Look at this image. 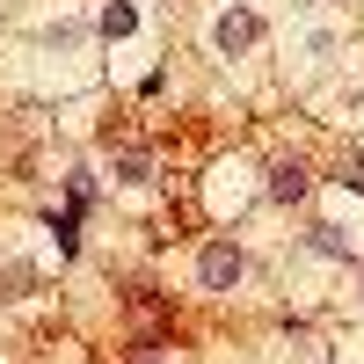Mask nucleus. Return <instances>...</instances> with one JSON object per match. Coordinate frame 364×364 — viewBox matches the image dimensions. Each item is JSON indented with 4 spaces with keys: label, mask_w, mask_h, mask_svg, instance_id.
<instances>
[{
    "label": "nucleus",
    "mask_w": 364,
    "mask_h": 364,
    "mask_svg": "<svg viewBox=\"0 0 364 364\" xmlns=\"http://www.w3.org/2000/svg\"><path fill=\"white\" fill-rule=\"evenodd\" d=\"M240 277H248V255L233 240H204L197 248V284L204 291H240Z\"/></svg>",
    "instance_id": "f257e3e1"
},
{
    "label": "nucleus",
    "mask_w": 364,
    "mask_h": 364,
    "mask_svg": "<svg viewBox=\"0 0 364 364\" xmlns=\"http://www.w3.org/2000/svg\"><path fill=\"white\" fill-rule=\"evenodd\" d=\"M255 44H262L255 8H219V15H211V51H219V58H240V51H255Z\"/></svg>",
    "instance_id": "f03ea898"
},
{
    "label": "nucleus",
    "mask_w": 364,
    "mask_h": 364,
    "mask_svg": "<svg viewBox=\"0 0 364 364\" xmlns=\"http://www.w3.org/2000/svg\"><path fill=\"white\" fill-rule=\"evenodd\" d=\"M262 197H269V204H299V197H306V168H299V161H277L269 182H262Z\"/></svg>",
    "instance_id": "7ed1b4c3"
},
{
    "label": "nucleus",
    "mask_w": 364,
    "mask_h": 364,
    "mask_svg": "<svg viewBox=\"0 0 364 364\" xmlns=\"http://www.w3.org/2000/svg\"><path fill=\"white\" fill-rule=\"evenodd\" d=\"M306 240H314V255H336V262H350V255L364 248V233H343L336 219H321V226H314Z\"/></svg>",
    "instance_id": "20e7f679"
},
{
    "label": "nucleus",
    "mask_w": 364,
    "mask_h": 364,
    "mask_svg": "<svg viewBox=\"0 0 364 364\" xmlns=\"http://www.w3.org/2000/svg\"><path fill=\"white\" fill-rule=\"evenodd\" d=\"M102 37L109 44H132L139 37V8H132V0H109V8H102Z\"/></svg>",
    "instance_id": "39448f33"
},
{
    "label": "nucleus",
    "mask_w": 364,
    "mask_h": 364,
    "mask_svg": "<svg viewBox=\"0 0 364 364\" xmlns=\"http://www.w3.org/2000/svg\"><path fill=\"white\" fill-rule=\"evenodd\" d=\"M117 182L146 190V182H154V154H146V146H124V154H117Z\"/></svg>",
    "instance_id": "423d86ee"
},
{
    "label": "nucleus",
    "mask_w": 364,
    "mask_h": 364,
    "mask_svg": "<svg viewBox=\"0 0 364 364\" xmlns=\"http://www.w3.org/2000/svg\"><path fill=\"white\" fill-rule=\"evenodd\" d=\"M299 51H306V66H328V58L343 51V37L336 29H299Z\"/></svg>",
    "instance_id": "0eeeda50"
},
{
    "label": "nucleus",
    "mask_w": 364,
    "mask_h": 364,
    "mask_svg": "<svg viewBox=\"0 0 364 364\" xmlns=\"http://www.w3.org/2000/svg\"><path fill=\"white\" fill-rule=\"evenodd\" d=\"M233 175H240V168L226 161V168H219V182H211V204H219V211H233L240 197H248V182H233Z\"/></svg>",
    "instance_id": "6e6552de"
},
{
    "label": "nucleus",
    "mask_w": 364,
    "mask_h": 364,
    "mask_svg": "<svg viewBox=\"0 0 364 364\" xmlns=\"http://www.w3.org/2000/svg\"><path fill=\"white\" fill-rule=\"evenodd\" d=\"M51 248H58V255L80 248V211H58V219H51Z\"/></svg>",
    "instance_id": "1a4fd4ad"
},
{
    "label": "nucleus",
    "mask_w": 364,
    "mask_h": 364,
    "mask_svg": "<svg viewBox=\"0 0 364 364\" xmlns=\"http://www.w3.org/2000/svg\"><path fill=\"white\" fill-rule=\"evenodd\" d=\"M0 291H29V262H0Z\"/></svg>",
    "instance_id": "9d476101"
},
{
    "label": "nucleus",
    "mask_w": 364,
    "mask_h": 364,
    "mask_svg": "<svg viewBox=\"0 0 364 364\" xmlns=\"http://www.w3.org/2000/svg\"><path fill=\"white\" fill-rule=\"evenodd\" d=\"M343 182H357V190H364V161H350V168H343Z\"/></svg>",
    "instance_id": "9b49d317"
},
{
    "label": "nucleus",
    "mask_w": 364,
    "mask_h": 364,
    "mask_svg": "<svg viewBox=\"0 0 364 364\" xmlns=\"http://www.w3.org/2000/svg\"><path fill=\"white\" fill-rule=\"evenodd\" d=\"M357 299H364V277H357Z\"/></svg>",
    "instance_id": "f8f14e48"
},
{
    "label": "nucleus",
    "mask_w": 364,
    "mask_h": 364,
    "mask_svg": "<svg viewBox=\"0 0 364 364\" xmlns=\"http://www.w3.org/2000/svg\"><path fill=\"white\" fill-rule=\"evenodd\" d=\"M146 364H161V357H146Z\"/></svg>",
    "instance_id": "ddd939ff"
}]
</instances>
